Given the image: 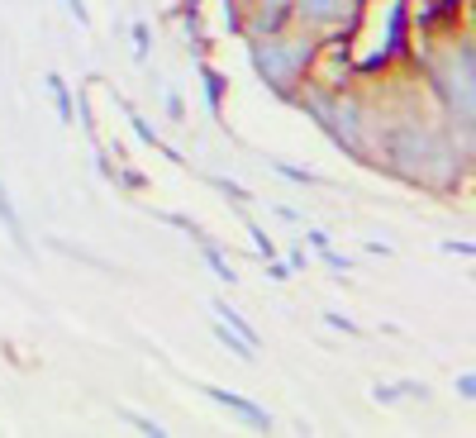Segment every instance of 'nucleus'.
<instances>
[{
  "label": "nucleus",
  "mask_w": 476,
  "mask_h": 438,
  "mask_svg": "<svg viewBox=\"0 0 476 438\" xmlns=\"http://www.w3.org/2000/svg\"><path fill=\"white\" fill-rule=\"evenodd\" d=\"M162 219H167V224H172V229H181V233H191V239H196L200 248H206V243H215V239H210V233H206V229H200V224H191V219H186V214H162Z\"/></svg>",
  "instance_id": "2eb2a0df"
},
{
  "label": "nucleus",
  "mask_w": 476,
  "mask_h": 438,
  "mask_svg": "<svg viewBox=\"0 0 476 438\" xmlns=\"http://www.w3.org/2000/svg\"><path fill=\"white\" fill-rule=\"evenodd\" d=\"M215 339L224 343V348L233 352V358H243V362H252V358H258V348H252V343L243 339V333H233L229 324H219V319H215Z\"/></svg>",
  "instance_id": "9d476101"
},
{
  "label": "nucleus",
  "mask_w": 476,
  "mask_h": 438,
  "mask_svg": "<svg viewBox=\"0 0 476 438\" xmlns=\"http://www.w3.org/2000/svg\"><path fill=\"white\" fill-rule=\"evenodd\" d=\"M215 315H219V324H229L233 333H243V339H248L252 348H258V352H262V333H258V329H252V324H248V319H243V315H238V310L229 306V300H215Z\"/></svg>",
  "instance_id": "0eeeda50"
},
{
  "label": "nucleus",
  "mask_w": 476,
  "mask_h": 438,
  "mask_svg": "<svg viewBox=\"0 0 476 438\" xmlns=\"http://www.w3.org/2000/svg\"><path fill=\"white\" fill-rule=\"evenodd\" d=\"M277 214L286 219V224H300V210H291V205H277Z\"/></svg>",
  "instance_id": "a878e982"
},
{
  "label": "nucleus",
  "mask_w": 476,
  "mask_h": 438,
  "mask_svg": "<svg viewBox=\"0 0 476 438\" xmlns=\"http://www.w3.org/2000/svg\"><path fill=\"white\" fill-rule=\"evenodd\" d=\"M210 187H215L219 196L238 200V205H248V200H252V191H248V187H238V181H224V177H210Z\"/></svg>",
  "instance_id": "f3484780"
},
{
  "label": "nucleus",
  "mask_w": 476,
  "mask_h": 438,
  "mask_svg": "<svg viewBox=\"0 0 476 438\" xmlns=\"http://www.w3.org/2000/svg\"><path fill=\"white\" fill-rule=\"evenodd\" d=\"M271 172H281L286 181H296V187H319V177L310 172V167H296V162H286V158H271Z\"/></svg>",
  "instance_id": "f8f14e48"
},
{
  "label": "nucleus",
  "mask_w": 476,
  "mask_h": 438,
  "mask_svg": "<svg viewBox=\"0 0 476 438\" xmlns=\"http://www.w3.org/2000/svg\"><path fill=\"white\" fill-rule=\"evenodd\" d=\"M286 267H291V272H305V267H310V252H305V248H291V252H286Z\"/></svg>",
  "instance_id": "aec40b11"
},
{
  "label": "nucleus",
  "mask_w": 476,
  "mask_h": 438,
  "mask_svg": "<svg viewBox=\"0 0 476 438\" xmlns=\"http://www.w3.org/2000/svg\"><path fill=\"white\" fill-rule=\"evenodd\" d=\"M200 87H206V105H210V114L219 120V114H224V77H219V67L200 62Z\"/></svg>",
  "instance_id": "423d86ee"
},
{
  "label": "nucleus",
  "mask_w": 476,
  "mask_h": 438,
  "mask_svg": "<svg viewBox=\"0 0 476 438\" xmlns=\"http://www.w3.org/2000/svg\"><path fill=\"white\" fill-rule=\"evenodd\" d=\"M371 396H377L381 406H396V400H405V396H410V400H429V386H424V381H396V386H377Z\"/></svg>",
  "instance_id": "6e6552de"
},
{
  "label": "nucleus",
  "mask_w": 476,
  "mask_h": 438,
  "mask_svg": "<svg viewBox=\"0 0 476 438\" xmlns=\"http://www.w3.org/2000/svg\"><path fill=\"white\" fill-rule=\"evenodd\" d=\"M124 187H129V191H143L148 181H143V172H133V167H129V172H124Z\"/></svg>",
  "instance_id": "393cba45"
},
{
  "label": "nucleus",
  "mask_w": 476,
  "mask_h": 438,
  "mask_svg": "<svg viewBox=\"0 0 476 438\" xmlns=\"http://www.w3.org/2000/svg\"><path fill=\"white\" fill-rule=\"evenodd\" d=\"M325 324H329V329H338V333H357V324H352L348 315H338V310H325Z\"/></svg>",
  "instance_id": "a211bd4d"
},
{
  "label": "nucleus",
  "mask_w": 476,
  "mask_h": 438,
  "mask_svg": "<svg viewBox=\"0 0 476 438\" xmlns=\"http://www.w3.org/2000/svg\"><path fill=\"white\" fill-rule=\"evenodd\" d=\"M291 10H296L315 33H329L334 24L357 20V5H352V0H291Z\"/></svg>",
  "instance_id": "7ed1b4c3"
},
{
  "label": "nucleus",
  "mask_w": 476,
  "mask_h": 438,
  "mask_svg": "<svg viewBox=\"0 0 476 438\" xmlns=\"http://www.w3.org/2000/svg\"><path fill=\"white\" fill-rule=\"evenodd\" d=\"M62 5L77 14V24H91V10H87V0H62Z\"/></svg>",
  "instance_id": "5701e85b"
},
{
  "label": "nucleus",
  "mask_w": 476,
  "mask_h": 438,
  "mask_svg": "<svg viewBox=\"0 0 476 438\" xmlns=\"http://www.w3.org/2000/svg\"><path fill=\"white\" fill-rule=\"evenodd\" d=\"M325 267H329V272H352V258H343V252H329V248H325Z\"/></svg>",
  "instance_id": "6ab92c4d"
},
{
  "label": "nucleus",
  "mask_w": 476,
  "mask_h": 438,
  "mask_svg": "<svg viewBox=\"0 0 476 438\" xmlns=\"http://www.w3.org/2000/svg\"><path fill=\"white\" fill-rule=\"evenodd\" d=\"M119 419H124L129 429H139V433H148V438H162L167 429L158 424V419H148V415H139V410H129V406H119Z\"/></svg>",
  "instance_id": "ddd939ff"
},
{
  "label": "nucleus",
  "mask_w": 476,
  "mask_h": 438,
  "mask_svg": "<svg viewBox=\"0 0 476 438\" xmlns=\"http://www.w3.org/2000/svg\"><path fill=\"white\" fill-rule=\"evenodd\" d=\"M457 396H462V400L476 396V377H471V372H457Z\"/></svg>",
  "instance_id": "4be33fe9"
},
{
  "label": "nucleus",
  "mask_w": 476,
  "mask_h": 438,
  "mask_svg": "<svg viewBox=\"0 0 476 438\" xmlns=\"http://www.w3.org/2000/svg\"><path fill=\"white\" fill-rule=\"evenodd\" d=\"M315 62V39L310 33H277V39H252V67L277 96L296 100V87L305 81Z\"/></svg>",
  "instance_id": "f257e3e1"
},
{
  "label": "nucleus",
  "mask_w": 476,
  "mask_h": 438,
  "mask_svg": "<svg viewBox=\"0 0 476 438\" xmlns=\"http://www.w3.org/2000/svg\"><path fill=\"white\" fill-rule=\"evenodd\" d=\"M206 267H210V272H215L219 281H224V286H233V281H238L233 262L224 258V248H219V243H206Z\"/></svg>",
  "instance_id": "9b49d317"
},
{
  "label": "nucleus",
  "mask_w": 476,
  "mask_h": 438,
  "mask_svg": "<svg viewBox=\"0 0 476 438\" xmlns=\"http://www.w3.org/2000/svg\"><path fill=\"white\" fill-rule=\"evenodd\" d=\"M267 277H271V281H286V277H291V267H286V262H277V258H271V262H267Z\"/></svg>",
  "instance_id": "b1692460"
},
{
  "label": "nucleus",
  "mask_w": 476,
  "mask_h": 438,
  "mask_svg": "<svg viewBox=\"0 0 476 438\" xmlns=\"http://www.w3.org/2000/svg\"><path fill=\"white\" fill-rule=\"evenodd\" d=\"M129 39H133V58L148 62V53H152V29L148 24H129Z\"/></svg>",
  "instance_id": "4468645a"
},
{
  "label": "nucleus",
  "mask_w": 476,
  "mask_h": 438,
  "mask_svg": "<svg viewBox=\"0 0 476 438\" xmlns=\"http://www.w3.org/2000/svg\"><path fill=\"white\" fill-rule=\"evenodd\" d=\"M0 224H5V233H10V239L20 243V248H29V233H24V224H20V210H14L5 181H0Z\"/></svg>",
  "instance_id": "1a4fd4ad"
},
{
  "label": "nucleus",
  "mask_w": 476,
  "mask_h": 438,
  "mask_svg": "<svg viewBox=\"0 0 476 438\" xmlns=\"http://www.w3.org/2000/svg\"><path fill=\"white\" fill-rule=\"evenodd\" d=\"M243 224H248V233H252V243H258V252H262V262H271V258H277V243H271V239H267V229L258 224V219H243Z\"/></svg>",
  "instance_id": "dca6fc26"
},
{
  "label": "nucleus",
  "mask_w": 476,
  "mask_h": 438,
  "mask_svg": "<svg viewBox=\"0 0 476 438\" xmlns=\"http://www.w3.org/2000/svg\"><path fill=\"white\" fill-rule=\"evenodd\" d=\"M119 105H124V114H129V124H133V133H139V143H143V148H158L162 158H172V162H186V158L177 153V148H167V143L158 139V129H152V124L143 120V114H139V105H129V100H119Z\"/></svg>",
  "instance_id": "20e7f679"
},
{
  "label": "nucleus",
  "mask_w": 476,
  "mask_h": 438,
  "mask_svg": "<svg viewBox=\"0 0 476 438\" xmlns=\"http://www.w3.org/2000/svg\"><path fill=\"white\" fill-rule=\"evenodd\" d=\"M167 114H172V120H186V100H181V91H167Z\"/></svg>",
  "instance_id": "412c9836"
},
{
  "label": "nucleus",
  "mask_w": 476,
  "mask_h": 438,
  "mask_svg": "<svg viewBox=\"0 0 476 438\" xmlns=\"http://www.w3.org/2000/svg\"><path fill=\"white\" fill-rule=\"evenodd\" d=\"M43 87H48V96H53V105H58V120H62V124H72V120H77V96H72V87H67L58 72H48V77H43Z\"/></svg>",
  "instance_id": "39448f33"
},
{
  "label": "nucleus",
  "mask_w": 476,
  "mask_h": 438,
  "mask_svg": "<svg viewBox=\"0 0 476 438\" xmlns=\"http://www.w3.org/2000/svg\"><path fill=\"white\" fill-rule=\"evenodd\" d=\"M200 391H206V400H215L219 410L238 415L248 429H258V433H271V429H277V419H271V410H262L258 400H248V396H238V391H224V386H200Z\"/></svg>",
  "instance_id": "f03ea898"
}]
</instances>
